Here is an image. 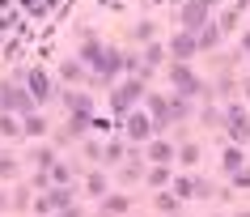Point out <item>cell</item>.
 <instances>
[{"label":"cell","instance_id":"cell-1","mask_svg":"<svg viewBox=\"0 0 250 217\" xmlns=\"http://www.w3.org/2000/svg\"><path fill=\"white\" fill-rule=\"evenodd\" d=\"M0 107H4V111H21V115H30V107H34V102H30L26 90H17V85H4V90H0Z\"/></svg>","mask_w":250,"mask_h":217},{"label":"cell","instance_id":"cell-2","mask_svg":"<svg viewBox=\"0 0 250 217\" xmlns=\"http://www.w3.org/2000/svg\"><path fill=\"white\" fill-rule=\"evenodd\" d=\"M136 94H140V81H127L123 90H115V98H110V102H115V115H127V107H132Z\"/></svg>","mask_w":250,"mask_h":217},{"label":"cell","instance_id":"cell-3","mask_svg":"<svg viewBox=\"0 0 250 217\" xmlns=\"http://www.w3.org/2000/svg\"><path fill=\"white\" fill-rule=\"evenodd\" d=\"M170 72H174V85H178V90H183V94H195V90H199V85H195V77H191V72H187L183 64H174Z\"/></svg>","mask_w":250,"mask_h":217},{"label":"cell","instance_id":"cell-4","mask_svg":"<svg viewBox=\"0 0 250 217\" xmlns=\"http://www.w3.org/2000/svg\"><path fill=\"white\" fill-rule=\"evenodd\" d=\"M148 128H153V120H145V115H132V120H127V132H132V141H145Z\"/></svg>","mask_w":250,"mask_h":217},{"label":"cell","instance_id":"cell-5","mask_svg":"<svg viewBox=\"0 0 250 217\" xmlns=\"http://www.w3.org/2000/svg\"><path fill=\"white\" fill-rule=\"evenodd\" d=\"M170 47H174V55H178V60H187V55L195 51V39H191V34H178V39H174Z\"/></svg>","mask_w":250,"mask_h":217},{"label":"cell","instance_id":"cell-6","mask_svg":"<svg viewBox=\"0 0 250 217\" xmlns=\"http://www.w3.org/2000/svg\"><path fill=\"white\" fill-rule=\"evenodd\" d=\"M148 111H153V120H157V123L170 120V107H166V98H148Z\"/></svg>","mask_w":250,"mask_h":217},{"label":"cell","instance_id":"cell-7","mask_svg":"<svg viewBox=\"0 0 250 217\" xmlns=\"http://www.w3.org/2000/svg\"><path fill=\"white\" fill-rule=\"evenodd\" d=\"M183 22H187V26H199V22H204V4H187V9H183Z\"/></svg>","mask_w":250,"mask_h":217},{"label":"cell","instance_id":"cell-8","mask_svg":"<svg viewBox=\"0 0 250 217\" xmlns=\"http://www.w3.org/2000/svg\"><path fill=\"white\" fill-rule=\"evenodd\" d=\"M60 72H64V81H81V72H85V68H81V60H68Z\"/></svg>","mask_w":250,"mask_h":217},{"label":"cell","instance_id":"cell-9","mask_svg":"<svg viewBox=\"0 0 250 217\" xmlns=\"http://www.w3.org/2000/svg\"><path fill=\"white\" fill-rule=\"evenodd\" d=\"M68 107L77 111V115H85V111H89V98L85 94H68Z\"/></svg>","mask_w":250,"mask_h":217},{"label":"cell","instance_id":"cell-10","mask_svg":"<svg viewBox=\"0 0 250 217\" xmlns=\"http://www.w3.org/2000/svg\"><path fill=\"white\" fill-rule=\"evenodd\" d=\"M127 209V196H106V213H123Z\"/></svg>","mask_w":250,"mask_h":217},{"label":"cell","instance_id":"cell-11","mask_svg":"<svg viewBox=\"0 0 250 217\" xmlns=\"http://www.w3.org/2000/svg\"><path fill=\"white\" fill-rule=\"evenodd\" d=\"M157 209H161V213H174V209H178V200H174V196H157Z\"/></svg>","mask_w":250,"mask_h":217},{"label":"cell","instance_id":"cell-12","mask_svg":"<svg viewBox=\"0 0 250 217\" xmlns=\"http://www.w3.org/2000/svg\"><path fill=\"white\" fill-rule=\"evenodd\" d=\"M26 132H30V136L42 132V120H39V115H26Z\"/></svg>","mask_w":250,"mask_h":217},{"label":"cell","instance_id":"cell-13","mask_svg":"<svg viewBox=\"0 0 250 217\" xmlns=\"http://www.w3.org/2000/svg\"><path fill=\"white\" fill-rule=\"evenodd\" d=\"M89 192H93V196H102V192H106V179L102 175H89Z\"/></svg>","mask_w":250,"mask_h":217},{"label":"cell","instance_id":"cell-14","mask_svg":"<svg viewBox=\"0 0 250 217\" xmlns=\"http://www.w3.org/2000/svg\"><path fill=\"white\" fill-rule=\"evenodd\" d=\"M166 179H170V170H153V175H148V183H153V188H161Z\"/></svg>","mask_w":250,"mask_h":217},{"label":"cell","instance_id":"cell-15","mask_svg":"<svg viewBox=\"0 0 250 217\" xmlns=\"http://www.w3.org/2000/svg\"><path fill=\"white\" fill-rule=\"evenodd\" d=\"M51 179L55 183H68V166H51Z\"/></svg>","mask_w":250,"mask_h":217},{"label":"cell","instance_id":"cell-16","mask_svg":"<svg viewBox=\"0 0 250 217\" xmlns=\"http://www.w3.org/2000/svg\"><path fill=\"white\" fill-rule=\"evenodd\" d=\"M60 217H81V213L72 209V204H68V209H60Z\"/></svg>","mask_w":250,"mask_h":217},{"label":"cell","instance_id":"cell-17","mask_svg":"<svg viewBox=\"0 0 250 217\" xmlns=\"http://www.w3.org/2000/svg\"><path fill=\"white\" fill-rule=\"evenodd\" d=\"M0 209H4V192H0Z\"/></svg>","mask_w":250,"mask_h":217}]
</instances>
